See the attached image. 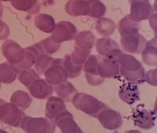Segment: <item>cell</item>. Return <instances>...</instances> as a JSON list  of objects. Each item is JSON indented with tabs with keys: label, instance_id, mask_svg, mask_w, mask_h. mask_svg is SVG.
I'll return each mask as SVG.
<instances>
[{
	"label": "cell",
	"instance_id": "cell-22",
	"mask_svg": "<svg viewBox=\"0 0 157 133\" xmlns=\"http://www.w3.org/2000/svg\"><path fill=\"white\" fill-rule=\"evenodd\" d=\"M118 29L121 36L137 34L139 32L138 22H134L129 15H127L120 21L118 25Z\"/></svg>",
	"mask_w": 157,
	"mask_h": 133
},
{
	"label": "cell",
	"instance_id": "cell-3",
	"mask_svg": "<svg viewBox=\"0 0 157 133\" xmlns=\"http://www.w3.org/2000/svg\"><path fill=\"white\" fill-rule=\"evenodd\" d=\"M21 128L29 133H51L55 131L54 121L48 117H32L25 116L21 122Z\"/></svg>",
	"mask_w": 157,
	"mask_h": 133
},
{
	"label": "cell",
	"instance_id": "cell-2",
	"mask_svg": "<svg viewBox=\"0 0 157 133\" xmlns=\"http://www.w3.org/2000/svg\"><path fill=\"white\" fill-rule=\"evenodd\" d=\"M71 103L76 110L92 117H97L101 110L108 107L100 100L86 93H75L71 98Z\"/></svg>",
	"mask_w": 157,
	"mask_h": 133
},
{
	"label": "cell",
	"instance_id": "cell-30",
	"mask_svg": "<svg viewBox=\"0 0 157 133\" xmlns=\"http://www.w3.org/2000/svg\"><path fill=\"white\" fill-rule=\"evenodd\" d=\"M17 78L21 84L29 88L36 80L39 78V74L36 72V69L30 68L18 72Z\"/></svg>",
	"mask_w": 157,
	"mask_h": 133
},
{
	"label": "cell",
	"instance_id": "cell-26",
	"mask_svg": "<svg viewBox=\"0 0 157 133\" xmlns=\"http://www.w3.org/2000/svg\"><path fill=\"white\" fill-rule=\"evenodd\" d=\"M54 88L57 96L67 102L71 100V98L76 93V89L75 87L68 81H65L60 84L55 85Z\"/></svg>",
	"mask_w": 157,
	"mask_h": 133
},
{
	"label": "cell",
	"instance_id": "cell-36",
	"mask_svg": "<svg viewBox=\"0 0 157 133\" xmlns=\"http://www.w3.org/2000/svg\"><path fill=\"white\" fill-rule=\"evenodd\" d=\"M156 72L157 70L155 68V69H151V70L148 71L146 73H145V82L146 81L148 84L152 85V86H156Z\"/></svg>",
	"mask_w": 157,
	"mask_h": 133
},
{
	"label": "cell",
	"instance_id": "cell-34",
	"mask_svg": "<svg viewBox=\"0 0 157 133\" xmlns=\"http://www.w3.org/2000/svg\"><path fill=\"white\" fill-rule=\"evenodd\" d=\"M90 54V50H83V49L78 48V47L75 45L74 47V51L71 53L70 58L72 61L78 65H83L84 61H86L88 56Z\"/></svg>",
	"mask_w": 157,
	"mask_h": 133
},
{
	"label": "cell",
	"instance_id": "cell-8",
	"mask_svg": "<svg viewBox=\"0 0 157 133\" xmlns=\"http://www.w3.org/2000/svg\"><path fill=\"white\" fill-rule=\"evenodd\" d=\"M97 118L104 128L111 131L120 128L123 122L121 114L109 107L101 110Z\"/></svg>",
	"mask_w": 157,
	"mask_h": 133
},
{
	"label": "cell",
	"instance_id": "cell-9",
	"mask_svg": "<svg viewBox=\"0 0 157 133\" xmlns=\"http://www.w3.org/2000/svg\"><path fill=\"white\" fill-rule=\"evenodd\" d=\"M25 58L21 62L16 65H11L17 72L32 68L36 63V59L39 55L45 54L44 50L40 43H36L25 48Z\"/></svg>",
	"mask_w": 157,
	"mask_h": 133
},
{
	"label": "cell",
	"instance_id": "cell-5",
	"mask_svg": "<svg viewBox=\"0 0 157 133\" xmlns=\"http://www.w3.org/2000/svg\"><path fill=\"white\" fill-rule=\"evenodd\" d=\"M45 80L53 86L67 81L68 74L62 65V59L54 58L50 66L45 71Z\"/></svg>",
	"mask_w": 157,
	"mask_h": 133
},
{
	"label": "cell",
	"instance_id": "cell-28",
	"mask_svg": "<svg viewBox=\"0 0 157 133\" xmlns=\"http://www.w3.org/2000/svg\"><path fill=\"white\" fill-rule=\"evenodd\" d=\"M62 65L68 74V78H75L80 75L82 65L74 62L70 58V54H66L62 59Z\"/></svg>",
	"mask_w": 157,
	"mask_h": 133
},
{
	"label": "cell",
	"instance_id": "cell-18",
	"mask_svg": "<svg viewBox=\"0 0 157 133\" xmlns=\"http://www.w3.org/2000/svg\"><path fill=\"white\" fill-rule=\"evenodd\" d=\"M119 96L123 102L132 105L140 100V92L137 84L134 83H125L119 89Z\"/></svg>",
	"mask_w": 157,
	"mask_h": 133
},
{
	"label": "cell",
	"instance_id": "cell-32",
	"mask_svg": "<svg viewBox=\"0 0 157 133\" xmlns=\"http://www.w3.org/2000/svg\"><path fill=\"white\" fill-rule=\"evenodd\" d=\"M98 58L94 54H90L82 65V70L85 76H99L98 73Z\"/></svg>",
	"mask_w": 157,
	"mask_h": 133
},
{
	"label": "cell",
	"instance_id": "cell-40",
	"mask_svg": "<svg viewBox=\"0 0 157 133\" xmlns=\"http://www.w3.org/2000/svg\"><path fill=\"white\" fill-rule=\"evenodd\" d=\"M0 1H2V2H8V1H10V0H0Z\"/></svg>",
	"mask_w": 157,
	"mask_h": 133
},
{
	"label": "cell",
	"instance_id": "cell-41",
	"mask_svg": "<svg viewBox=\"0 0 157 133\" xmlns=\"http://www.w3.org/2000/svg\"><path fill=\"white\" fill-rule=\"evenodd\" d=\"M0 88H1V83H0Z\"/></svg>",
	"mask_w": 157,
	"mask_h": 133
},
{
	"label": "cell",
	"instance_id": "cell-25",
	"mask_svg": "<svg viewBox=\"0 0 157 133\" xmlns=\"http://www.w3.org/2000/svg\"><path fill=\"white\" fill-rule=\"evenodd\" d=\"M75 46L83 50H90L95 44V36L89 31L81 32L75 36Z\"/></svg>",
	"mask_w": 157,
	"mask_h": 133
},
{
	"label": "cell",
	"instance_id": "cell-13",
	"mask_svg": "<svg viewBox=\"0 0 157 133\" xmlns=\"http://www.w3.org/2000/svg\"><path fill=\"white\" fill-rule=\"evenodd\" d=\"M96 50L98 54L104 58H117L122 53L118 43L110 38L105 37L97 40Z\"/></svg>",
	"mask_w": 157,
	"mask_h": 133
},
{
	"label": "cell",
	"instance_id": "cell-1",
	"mask_svg": "<svg viewBox=\"0 0 157 133\" xmlns=\"http://www.w3.org/2000/svg\"><path fill=\"white\" fill-rule=\"evenodd\" d=\"M120 74L128 82L141 84L145 82L144 67L135 57L130 54L120 53L117 57Z\"/></svg>",
	"mask_w": 157,
	"mask_h": 133
},
{
	"label": "cell",
	"instance_id": "cell-37",
	"mask_svg": "<svg viewBox=\"0 0 157 133\" xmlns=\"http://www.w3.org/2000/svg\"><path fill=\"white\" fill-rule=\"evenodd\" d=\"M10 35V29L8 25L0 20V40L7 39Z\"/></svg>",
	"mask_w": 157,
	"mask_h": 133
},
{
	"label": "cell",
	"instance_id": "cell-17",
	"mask_svg": "<svg viewBox=\"0 0 157 133\" xmlns=\"http://www.w3.org/2000/svg\"><path fill=\"white\" fill-rule=\"evenodd\" d=\"M66 110V105L64 101L58 96H52L47 98L45 108L46 117L54 121L56 117Z\"/></svg>",
	"mask_w": 157,
	"mask_h": 133
},
{
	"label": "cell",
	"instance_id": "cell-24",
	"mask_svg": "<svg viewBox=\"0 0 157 133\" xmlns=\"http://www.w3.org/2000/svg\"><path fill=\"white\" fill-rule=\"evenodd\" d=\"M32 97L25 91L17 90L12 94L10 97V103L14 104L22 110H27L32 103Z\"/></svg>",
	"mask_w": 157,
	"mask_h": 133
},
{
	"label": "cell",
	"instance_id": "cell-14",
	"mask_svg": "<svg viewBox=\"0 0 157 133\" xmlns=\"http://www.w3.org/2000/svg\"><path fill=\"white\" fill-rule=\"evenodd\" d=\"M121 45L123 50L131 54H141L146 43V40L139 33L129 36H122Z\"/></svg>",
	"mask_w": 157,
	"mask_h": 133
},
{
	"label": "cell",
	"instance_id": "cell-31",
	"mask_svg": "<svg viewBox=\"0 0 157 133\" xmlns=\"http://www.w3.org/2000/svg\"><path fill=\"white\" fill-rule=\"evenodd\" d=\"M89 5L90 17L96 19H100L105 14L106 7L100 0H86Z\"/></svg>",
	"mask_w": 157,
	"mask_h": 133
},
{
	"label": "cell",
	"instance_id": "cell-6",
	"mask_svg": "<svg viewBox=\"0 0 157 133\" xmlns=\"http://www.w3.org/2000/svg\"><path fill=\"white\" fill-rule=\"evenodd\" d=\"M1 50L7 62L11 65H18L25 58V48H22L13 40H9L4 42Z\"/></svg>",
	"mask_w": 157,
	"mask_h": 133
},
{
	"label": "cell",
	"instance_id": "cell-21",
	"mask_svg": "<svg viewBox=\"0 0 157 133\" xmlns=\"http://www.w3.org/2000/svg\"><path fill=\"white\" fill-rule=\"evenodd\" d=\"M34 24L38 29L45 33H50L55 28L54 18L46 14H39L35 18Z\"/></svg>",
	"mask_w": 157,
	"mask_h": 133
},
{
	"label": "cell",
	"instance_id": "cell-4",
	"mask_svg": "<svg viewBox=\"0 0 157 133\" xmlns=\"http://www.w3.org/2000/svg\"><path fill=\"white\" fill-rule=\"evenodd\" d=\"M25 116L24 110L18 108L12 103L0 105V121L12 127H19L22 118Z\"/></svg>",
	"mask_w": 157,
	"mask_h": 133
},
{
	"label": "cell",
	"instance_id": "cell-7",
	"mask_svg": "<svg viewBox=\"0 0 157 133\" xmlns=\"http://www.w3.org/2000/svg\"><path fill=\"white\" fill-rule=\"evenodd\" d=\"M76 34L77 29L73 24L69 22H61L55 25L50 37L56 43L61 44L65 41L73 40Z\"/></svg>",
	"mask_w": 157,
	"mask_h": 133
},
{
	"label": "cell",
	"instance_id": "cell-39",
	"mask_svg": "<svg viewBox=\"0 0 157 133\" xmlns=\"http://www.w3.org/2000/svg\"><path fill=\"white\" fill-rule=\"evenodd\" d=\"M4 103V101L2 100V99H0V105L2 104V103Z\"/></svg>",
	"mask_w": 157,
	"mask_h": 133
},
{
	"label": "cell",
	"instance_id": "cell-16",
	"mask_svg": "<svg viewBox=\"0 0 157 133\" xmlns=\"http://www.w3.org/2000/svg\"><path fill=\"white\" fill-rule=\"evenodd\" d=\"M29 93L35 99H46L53 94V85L49 84L45 79L38 78L29 88Z\"/></svg>",
	"mask_w": 157,
	"mask_h": 133
},
{
	"label": "cell",
	"instance_id": "cell-20",
	"mask_svg": "<svg viewBox=\"0 0 157 133\" xmlns=\"http://www.w3.org/2000/svg\"><path fill=\"white\" fill-rule=\"evenodd\" d=\"M143 62L149 66H156L157 65V48L156 40L146 42L144 49L141 51Z\"/></svg>",
	"mask_w": 157,
	"mask_h": 133
},
{
	"label": "cell",
	"instance_id": "cell-33",
	"mask_svg": "<svg viewBox=\"0 0 157 133\" xmlns=\"http://www.w3.org/2000/svg\"><path fill=\"white\" fill-rule=\"evenodd\" d=\"M54 58L47 54L39 55L35 63V69L39 74H44L45 71L50 66Z\"/></svg>",
	"mask_w": 157,
	"mask_h": 133
},
{
	"label": "cell",
	"instance_id": "cell-12",
	"mask_svg": "<svg viewBox=\"0 0 157 133\" xmlns=\"http://www.w3.org/2000/svg\"><path fill=\"white\" fill-rule=\"evenodd\" d=\"M98 73L101 77L114 78L120 75L117 58H98Z\"/></svg>",
	"mask_w": 157,
	"mask_h": 133
},
{
	"label": "cell",
	"instance_id": "cell-35",
	"mask_svg": "<svg viewBox=\"0 0 157 133\" xmlns=\"http://www.w3.org/2000/svg\"><path fill=\"white\" fill-rule=\"evenodd\" d=\"M41 44L42 47H43V50H44L45 54L51 55L56 53L57 50L61 47V44L59 43H56L55 42L53 41L51 37H48L47 39L43 40L41 43H39Z\"/></svg>",
	"mask_w": 157,
	"mask_h": 133
},
{
	"label": "cell",
	"instance_id": "cell-10",
	"mask_svg": "<svg viewBox=\"0 0 157 133\" xmlns=\"http://www.w3.org/2000/svg\"><path fill=\"white\" fill-rule=\"evenodd\" d=\"M130 3V18L136 22L146 20L153 10L148 0H129Z\"/></svg>",
	"mask_w": 157,
	"mask_h": 133
},
{
	"label": "cell",
	"instance_id": "cell-11",
	"mask_svg": "<svg viewBox=\"0 0 157 133\" xmlns=\"http://www.w3.org/2000/svg\"><path fill=\"white\" fill-rule=\"evenodd\" d=\"M132 119L134 124L142 129L148 130L155 126V114L141 106H137V108L133 112Z\"/></svg>",
	"mask_w": 157,
	"mask_h": 133
},
{
	"label": "cell",
	"instance_id": "cell-27",
	"mask_svg": "<svg viewBox=\"0 0 157 133\" xmlns=\"http://www.w3.org/2000/svg\"><path fill=\"white\" fill-rule=\"evenodd\" d=\"M17 72L8 62L0 64V83L11 84L17 77Z\"/></svg>",
	"mask_w": 157,
	"mask_h": 133
},
{
	"label": "cell",
	"instance_id": "cell-23",
	"mask_svg": "<svg viewBox=\"0 0 157 133\" xmlns=\"http://www.w3.org/2000/svg\"><path fill=\"white\" fill-rule=\"evenodd\" d=\"M11 5L16 10L28 14H36L39 10L37 0H10Z\"/></svg>",
	"mask_w": 157,
	"mask_h": 133
},
{
	"label": "cell",
	"instance_id": "cell-15",
	"mask_svg": "<svg viewBox=\"0 0 157 133\" xmlns=\"http://www.w3.org/2000/svg\"><path fill=\"white\" fill-rule=\"evenodd\" d=\"M56 126L58 127L60 131L64 133L82 132V130L78 127L77 123L74 120V117L70 112L64 110L54 120Z\"/></svg>",
	"mask_w": 157,
	"mask_h": 133
},
{
	"label": "cell",
	"instance_id": "cell-38",
	"mask_svg": "<svg viewBox=\"0 0 157 133\" xmlns=\"http://www.w3.org/2000/svg\"><path fill=\"white\" fill-rule=\"evenodd\" d=\"M2 13H3V7H2V3H1V2H0V18H2Z\"/></svg>",
	"mask_w": 157,
	"mask_h": 133
},
{
	"label": "cell",
	"instance_id": "cell-19",
	"mask_svg": "<svg viewBox=\"0 0 157 133\" xmlns=\"http://www.w3.org/2000/svg\"><path fill=\"white\" fill-rule=\"evenodd\" d=\"M65 11L73 17L86 16L89 14V5L86 0H69L65 5Z\"/></svg>",
	"mask_w": 157,
	"mask_h": 133
},
{
	"label": "cell",
	"instance_id": "cell-29",
	"mask_svg": "<svg viewBox=\"0 0 157 133\" xmlns=\"http://www.w3.org/2000/svg\"><path fill=\"white\" fill-rule=\"evenodd\" d=\"M96 29L99 34L108 37L115 32L116 25L109 18H100L96 23Z\"/></svg>",
	"mask_w": 157,
	"mask_h": 133
}]
</instances>
